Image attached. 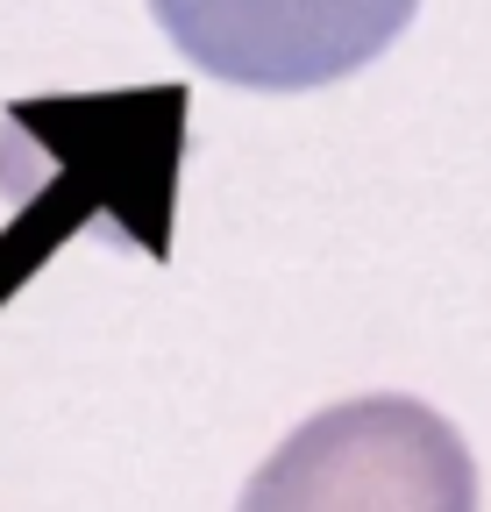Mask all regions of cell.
I'll use <instances>...</instances> for the list:
<instances>
[{
  "label": "cell",
  "instance_id": "1",
  "mask_svg": "<svg viewBox=\"0 0 491 512\" xmlns=\"http://www.w3.org/2000/svg\"><path fill=\"white\" fill-rule=\"evenodd\" d=\"M235 512H477V456L427 399L371 392L299 420Z\"/></svg>",
  "mask_w": 491,
  "mask_h": 512
},
{
  "label": "cell",
  "instance_id": "2",
  "mask_svg": "<svg viewBox=\"0 0 491 512\" xmlns=\"http://www.w3.org/2000/svg\"><path fill=\"white\" fill-rule=\"evenodd\" d=\"M178 57L242 93H321L378 64L420 0H150Z\"/></svg>",
  "mask_w": 491,
  "mask_h": 512
}]
</instances>
